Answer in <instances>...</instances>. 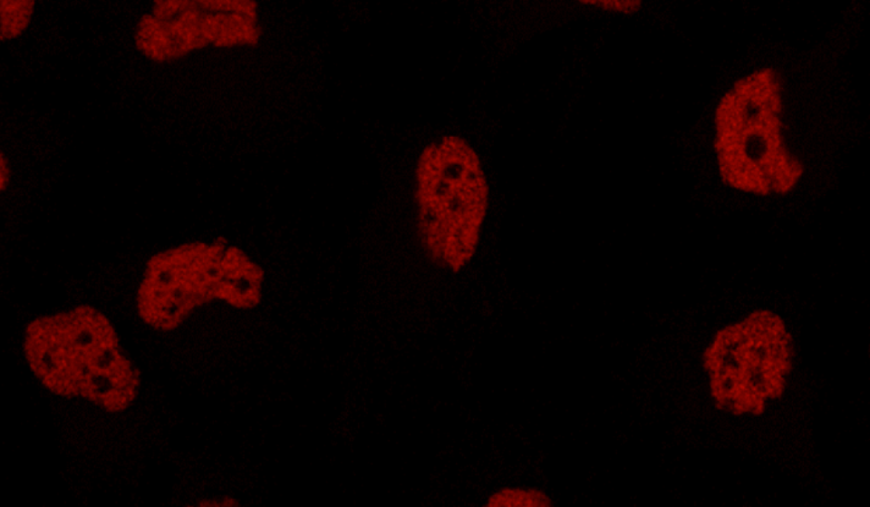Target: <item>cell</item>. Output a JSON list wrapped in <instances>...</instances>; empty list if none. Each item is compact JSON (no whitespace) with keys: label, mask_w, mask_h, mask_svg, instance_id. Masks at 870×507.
<instances>
[{"label":"cell","mask_w":870,"mask_h":507,"mask_svg":"<svg viewBox=\"0 0 870 507\" xmlns=\"http://www.w3.org/2000/svg\"><path fill=\"white\" fill-rule=\"evenodd\" d=\"M25 351L35 374L57 394L82 395L111 411L133 397L130 364L107 319L90 307L34 322Z\"/></svg>","instance_id":"1"},{"label":"cell","mask_w":870,"mask_h":507,"mask_svg":"<svg viewBox=\"0 0 870 507\" xmlns=\"http://www.w3.org/2000/svg\"><path fill=\"white\" fill-rule=\"evenodd\" d=\"M418 180L424 240L436 258L458 269L474 251L486 209L478 159L461 140L447 138L422 154Z\"/></svg>","instance_id":"4"},{"label":"cell","mask_w":870,"mask_h":507,"mask_svg":"<svg viewBox=\"0 0 870 507\" xmlns=\"http://www.w3.org/2000/svg\"><path fill=\"white\" fill-rule=\"evenodd\" d=\"M262 278V270L234 247L185 245L150 261L139 291L140 312L149 324L170 329L195 306L214 297L254 306Z\"/></svg>","instance_id":"3"},{"label":"cell","mask_w":870,"mask_h":507,"mask_svg":"<svg viewBox=\"0 0 870 507\" xmlns=\"http://www.w3.org/2000/svg\"><path fill=\"white\" fill-rule=\"evenodd\" d=\"M488 507H550L552 500L543 492L505 488L493 494Z\"/></svg>","instance_id":"6"},{"label":"cell","mask_w":870,"mask_h":507,"mask_svg":"<svg viewBox=\"0 0 870 507\" xmlns=\"http://www.w3.org/2000/svg\"><path fill=\"white\" fill-rule=\"evenodd\" d=\"M790 336L777 315L758 311L720 330L704 354L718 407L759 414L783 392L790 369Z\"/></svg>","instance_id":"5"},{"label":"cell","mask_w":870,"mask_h":507,"mask_svg":"<svg viewBox=\"0 0 870 507\" xmlns=\"http://www.w3.org/2000/svg\"><path fill=\"white\" fill-rule=\"evenodd\" d=\"M779 84L764 70L740 82L717 111L716 150L721 176L730 186L767 195L789 190L802 167L781 135Z\"/></svg>","instance_id":"2"}]
</instances>
